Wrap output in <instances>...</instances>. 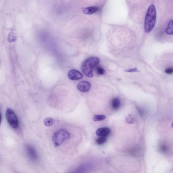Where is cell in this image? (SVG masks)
<instances>
[{
	"instance_id": "obj_1",
	"label": "cell",
	"mask_w": 173,
	"mask_h": 173,
	"mask_svg": "<svg viewBox=\"0 0 173 173\" xmlns=\"http://www.w3.org/2000/svg\"><path fill=\"white\" fill-rule=\"evenodd\" d=\"M100 62L98 57H91L86 60L82 63V70L85 75L89 77H93V72L94 68Z\"/></svg>"
},
{
	"instance_id": "obj_2",
	"label": "cell",
	"mask_w": 173,
	"mask_h": 173,
	"mask_svg": "<svg viewBox=\"0 0 173 173\" xmlns=\"http://www.w3.org/2000/svg\"><path fill=\"white\" fill-rule=\"evenodd\" d=\"M156 19V8L154 5H151L148 8L145 18V30L146 32H150L153 29Z\"/></svg>"
},
{
	"instance_id": "obj_16",
	"label": "cell",
	"mask_w": 173,
	"mask_h": 173,
	"mask_svg": "<svg viewBox=\"0 0 173 173\" xmlns=\"http://www.w3.org/2000/svg\"><path fill=\"white\" fill-rule=\"evenodd\" d=\"M43 122L45 126H52L53 124V120L51 118H47L44 119Z\"/></svg>"
},
{
	"instance_id": "obj_20",
	"label": "cell",
	"mask_w": 173,
	"mask_h": 173,
	"mask_svg": "<svg viewBox=\"0 0 173 173\" xmlns=\"http://www.w3.org/2000/svg\"><path fill=\"white\" fill-rule=\"evenodd\" d=\"M165 72L169 75L173 73V68L171 67L168 68L165 70Z\"/></svg>"
},
{
	"instance_id": "obj_3",
	"label": "cell",
	"mask_w": 173,
	"mask_h": 173,
	"mask_svg": "<svg viewBox=\"0 0 173 173\" xmlns=\"http://www.w3.org/2000/svg\"><path fill=\"white\" fill-rule=\"evenodd\" d=\"M70 138V135L68 131L63 129H60L53 133L52 139L53 145L56 147H58L65 140L69 139Z\"/></svg>"
},
{
	"instance_id": "obj_19",
	"label": "cell",
	"mask_w": 173,
	"mask_h": 173,
	"mask_svg": "<svg viewBox=\"0 0 173 173\" xmlns=\"http://www.w3.org/2000/svg\"><path fill=\"white\" fill-rule=\"evenodd\" d=\"M125 71L128 72H139L137 68L127 69Z\"/></svg>"
},
{
	"instance_id": "obj_11",
	"label": "cell",
	"mask_w": 173,
	"mask_h": 173,
	"mask_svg": "<svg viewBox=\"0 0 173 173\" xmlns=\"http://www.w3.org/2000/svg\"><path fill=\"white\" fill-rule=\"evenodd\" d=\"M88 168L87 165H82L77 167L72 173H84L87 171Z\"/></svg>"
},
{
	"instance_id": "obj_13",
	"label": "cell",
	"mask_w": 173,
	"mask_h": 173,
	"mask_svg": "<svg viewBox=\"0 0 173 173\" xmlns=\"http://www.w3.org/2000/svg\"><path fill=\"white\" fill-rule=\"evenodd\" d=\"M107 141V138L106 137L100 136L96 140V142L98 145H104Z\"/></svg>"
},
{
	"instance_id": "obj_22",
	"label": "cell",
	"mask_w": 173,
	"mask_h": 173,
	"mask_svg": "<svg viewBox=\"0 0 173 173\" xmlns=\"http://www.w3.org/2000/svg\"></svg>"
},
{
	"instance_id": "obj_4",
	"label": "cell",
	"mask_w": 173,
	"mask_h": 173,
	"mask_svg": "<svg viewBox=\"0 0 173 173\" xmlns=\"http://www.w3.org/2000/svg\"><path fill=\"white\" fill-rule=\"evenodd\" d=\"M6 116L7 122L10 126L13 129L17 128L19 125V122L14 111L10 109H7Z\"/></svg>"
},
{
	"instance_id": "obj_18",
	"label": "cell",
	"mask_w": 173,
	"mask_h": 173,
	"mask_svg": "<svg viewBox=\"0 0 173 173\" xmlns=\"http://www.w3.org/2000/svg\"><path fill=\"white\" fill-rule=\"evenodd\" d=\"M96 71L98 75H104L105 73V69L100 67H97Z\"/></svg>"
},
{
	"instance_id": "obj_10",
	"label": "cell",
	"mask_w": 173,
	"mask_h": 173,
	"mask_svg": "<svg viewBox=\"0 0 173 173\" xmlns=\"http://www.w3.org/2000/svg\"><path fill=\"white\" fill-rule=\"evenodd\" d=\"M111 106L115 110H118L120 107L121 102L120 99L117 97L114 98L111 101Z\"/></svg>"
},
{
	"instance_id": "obj_5",
	"label": "cell",
	"mask_w": 173,
	"mask_h": 173,
	"mask_svg": "<svg viewBox=\"0 0 173 173\" xmlns=\"http://www.w3.org/2000/svg\"><path fill=\"white\" fill-rule=\"evenodd\" d=\"M26 150L28 157L33 162H36L38 159V156L35 148L30 145L26 146Z\"/></svg>"
},
{
	"instance_id": "obj_9",
	"label": "cell",
	"mask_w": 173,
	"mask_h": 173,
	"mask_svg": "<svg viewBox=\"0 0 173 173\" xmlns=\"http://www.w3.org/2000/svg\"><path fill=\"white\" fill-rule=\"evenodd\" d=\"M100 9L99 7L92 6L84 8L82 12L85 14L91 15L96 13Z\"/></svg>"
},
{
	"instance_id": "obj_7",
	"label": "cell",
	"mask_w": 173,
	"mask_h": 173,
	"mask_svg": "<svg viewBox=\"0 0 173 173\" xmlns=\"http://www.w3.org/2000/svg\"><path fill=\"white\" fill-rule=\"evenodd\" d=\"M77 88L80 91L86 92L88 91L91 87V85L89 82L82 81L77 85Z\"/></svg>"
},
{
	"instance_id": "obj_15",
	"label": "cell",
	"mask_w": 173,
	"mask_h": 173,
	"mask_svg": "<svg viewBox=\"0 0 173 173\" xmlns=\"http://www.w3.org/2000/svg\"><path fill=\"white\" fill-rule=\"evenodd\" d=\"M106 116L102 115H94L93 117V121H101L104 120L106 118Z\"/></svg>"
},
{
	"instance_id": "obj_8",
	"label": "cell",
	"mask_w": 173,
	"mask_h": 173,
	"mask_svg": "<svg viewBox=\"0 0 173 173\" xmlns=\"http://www.w3.org/2000/svg\"><path fill=\"white\" fill-rule=\"evenodd\" d=\"M110 133L111 130L107 127H101L96 131V134L99 136L106 137L110 135Z\"/></svg>"
},
{
	"instance_id": "obj_12",
	"label": "cell",
	"mask_w": 173,
	"mask_h": 173,
	"mask_svg": "<svg viewBox=\"0 0 173 173\" xmlns=\"http://www.w3.org/2000/svg\"><path fill=\"white\" fill-rule=\"evenodd\" d=\"M166 32L168 35H173V20H171L168 23Z\"/></svg>"
},
{
	"instance_id": "obj_21",
	"label": "cell",
	"mask_w": 173,
	"mask_h": 173,
	"mask_svg": "<svg viewBox=\"0 0 173 173\" xmlns=\"http://www.w3.org/2000/svg\"><path fill=\"white\" fill-rule=\"evenodd\" d=\"M137 109L140 115H141V116H143L144 114V112H143V111L141 110V109L139 108L138 107H137Z\"/></svg>"
},
{
	"instance_id": "obj_14",
	"label": "cell",
	"mask_w": 173,
	"mask_h": 173,
	"mask_svg": "<svg viewBox=\"0 0 173 173\" xmlns=\"http://www.w3.org/2000/svg\"><path fill=\"white\" fill-rule=\"evenodd\" d=\"M168 147L165 144H162L161 145L159 148V151L161 153L165 154L168 151Z\"/></svg>"
},
{
	"instance_id": "obj_6",
	"label": "cell",
	"mask_w": 173,
	"mask_h": 173,
	"mask_svg": "<svg viewBox=\"0 0 173 173\" xmlns=\"http://www.w3.org/2000/svg\"><path fill=\"white\" fill-rule=\"evenodd\" d=\"M68 76L70 79L76 81L83 78V75L79 71L75 69L71 70L68 73Z\"/></svg>"
},
{
	"instance_id": "obj_17",
	"label": "cell",
	"mask_w": 173,
	"mask_h": 173,
	"mask_svg": "<svg viewBox=\"0 0 173 173\" xmlns=\"http://www.w3.org/2000/svg\"><path fill=\"white\" fill-rule=\"evenodd\" d=\"M126 120L127 122L129 124H132L134 121V118L131 115H129V116L126 118Z\"/></svg>"
}]
</instances>
